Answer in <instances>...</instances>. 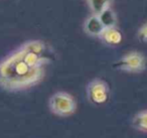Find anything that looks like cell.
<instances>
[{
    "instance_id": "ba28073f",
    "label": "cell",
    "mask_w": 147,
    "mask_h": 138,
    "mask_svg": "<svg viewBox=\"0 0 147 138\" xmlns=\"http://www.w3.org/2000/svg\"><path fill=\"white\" fill-rule=\"evenodd\" d=\"M112 0H88V4L94 14L99 15L110 7Z\"/></svg>"
},
{
    "instance_id": "6da1fadb",
    "label": "cell",
    "mask_w": 147,
    "mask_h": 138,
    "mask_svg": "<svg viewBox=\"0 0 147 138\" xmlns=\"http://www.w3.org/2000/svg\"><path fill=\"white\" fill-rule=\"evenodd\" d=\"M51 61L49 45L29 41L0 62V87L10 92L26 90L45 77V66Z\"/></svg>"
},
{
    "instance_id": "7a4b0ae2",
    "label": "cell",
    "mask_w": 147,
    "mask_h": 138,
    "mask_svg": "<svg viewBox=\"0 0 147 138\" xmlns=\"http://www.w3.org/2000/svg\"><path fill=\"white\" fill-rule=\"evenodd\" d=\"M49 110L59 117L73 115L77 110L76 100L67 92H57L49 100Z\"/></svg>"
},
{
    "instance_id": "3957f363",
    "label": "cell",
    "mask_w": 147,
    "mask_h": 138,
    "mask_svg": "<svg viewBox=\"0 0 147 138\" xmlns=\"http://www.w3.org/2000/svg\"><path fill=\"white\" fill-rule=\"evenodd\" d=\"M147 66L146 57L140 51H130L121 57L113 65V68L118 71L126 73L138 74L145 71Z\"/></svg>"
},
{
    "instance_id": "30bf717a",
    "label": "cell",
    "mask_w": 147,
    "mask_h": 138,
    "mask_svg": "<svg viewBox=\"0 0 147 138\" xmlns=\"http://www.w3.org/2000/svg\"><path fill=\"white\" fill-rule=\"evenodd\" d=\"M137 37L142 43H147V22L144 23L137 32Z\"/></svg>"
},
{
    "instance_id": "52a82bcc",
    "label": "cell",
    "mask_w": 147,
    "mask_h": 138,
    "mask_svg": "<svg viewBox=\"0 0 147 138\" xmlns=\"http://www.w3.org/2000/svg\"><path fill=\"white\" fill-rule=\"evenodd\" d=\"M132 126L138 131L147 133V110L135 114L132 119Z\"/></svg>"
},
{
    "instance_id": "5b68a950",
    "label": "cell",
    "mask_w": 147,
    "mask_h": 138,
    "mask_svg": "<svg viewBox=\"0 0 147 138\" xmlns=\"http://www.w3.org/2000/svg\"><path fill=\"white\" fill-rule=\"evenodd\" d=\"M106 28L105 25L103 24L102 20L100 19L99 15L93 14L86 20L84 25V29L89 35L91 37H99L100 34L103 32V30Z\"/></svg>"
},
{
    "instance_id": "9c48e42d",
    "label": "cell",
    "mask_w": 147,
    "mask_h": 138,
    "mask_svg": "<svg viewBox=\"0 0 147 138\" xmlns=\"http://www.w3.org/2000/svg\"><path fill=\"white\" fill-rule=\"evenodd\" d=\"M99 17L102 20L105 27H112L115 26V24H116V16H115V13L113 12V10L110 7L103 11L101 14H99Z\"/></svg>"
},
{
    "instance_id": "8992f818",
    "label": "cell",
    "mask_w": 147,
    "mask_h": 138,
    "mask_svg": "<svg viewBox=\"0 0 147 138\" xmlns=\"http://www.w3.org/2000/svg\"><path fill=\"white\" fill-rule=\"evenodd\" d=\"M99 39L108 45H118L122 41V33L115 26L106 27L100 34Z\"/></svg>"
},
{
    "instance_id": "277c9868",
    "label": "cell",
    "mask_w": 147,
    "mask_h": 138,
    "mask_svg": "<svg viewBox=\"0 0 147 138\" xmlns=\"http://www.w3.org/2000/svg\"><path fill=\"white\" fill-rule=\"evenodd\" d=\"M87 97L92 104L102 105L109 100L110 88L107 82L102 79H94L87 86Z\"/></svg>"
}]
</instances>
